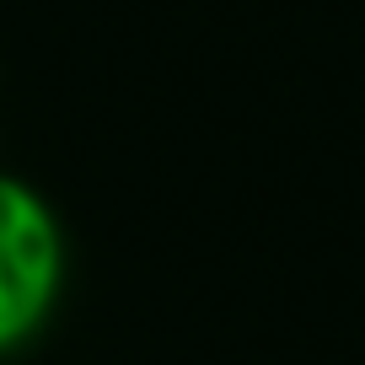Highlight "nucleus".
<instances>
[{"label": "nucleus", "instance_id": "nucleus-1", "mask_svg": "<svg viewBox=\"0 0 365 365\" xmlns=\"http://www.w3.org/2000/svg\"><path fill=\"white\" fill-rule=\"evenodd\" d=\"M65 279V237L33 182L0 172V354L48 322Z\"/></svg>", "mask_w": 365, "mask_h": 365}]
</instances>
